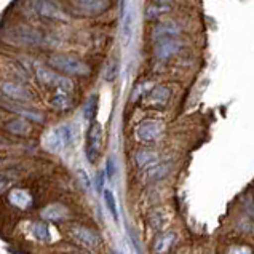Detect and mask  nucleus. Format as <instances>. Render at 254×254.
<instances>
[{
    "label": "nucleus",
    "mask_w": 254,
    "mask_h": 254,
    "mask_svg": "<svg viewBox=\"0 0 254 254\" xmlns=\"http://www.w3.org/2000/svg\"><path fill=\"white\" fill-rule=\"evenodd\" d=\"M72 141V129L69 125H60L50 131L45 139V146L52 152H61Z\"/></svg>",
    "instance_id": "obj_8"
},
{
    "label": "nucleus",
    "mask_w": 254,
    "mask_h": 254,
    "mask_svg": "<svg viewBox=\"0 0 254 254\" xmlns=\"http://www.w3.org/2000/svg\"><path fill=\"white\" fill-rule=\"evenodd\" d=\"M35 77H37L39 83L43 86H58L61 74L52 67H37V70H35Z\"/></svg>",
    "instance_id": "obj_17"
},
{
    "label": "nucleus",
    "mask_w": 254,
    "mask_h": 254,
    "mask_svg": "<svg viewBox=\"0 0 254 254\" xmlns=\"http://www.w3.org/2000/svg\"><path fill=\"white\" fill-rule=\"evenodd\" d=\"M174 243H176V232L174 230H162L155 235L150 250L154 254H166L173 248Z\"/></svg>",
    "instance_id": "obj_13"
},
{
    "label": "nucleus",
    "mask_w": 254,
    "mask_h": 254,
    "mask_svg": "<svg viewBox=\"0 0 254 254\" xmlns=\"http://www.w3.org/2000/svg\"><path fill=\"white\" fill-rule=\"evenodd\" d=\"M103 187H104V173H98V176H96V189L101 192V190H103Z\"/></svg>",
    "instance_id": "obj_30"
},
{
    "label": "nucleus",
    "mask_w": 254,
    "mask_h": 254,
    "mask_svg": "<svg viewBox=\"0 0 254 254\" xmlns=\"http://www.w3.org/2000/svg\"><path fill=\"white\" fill-rule=\"evenodd\" d=\"M75 8L88 16H98L109 8V0H70Z\"/></svg>",
    "instance_id": "obj_12"
},
{
    "label": "nucleus",
    "mask_w": 254,
    "mask_h": 254,
    "mask_svg": "<svg viewBox=\"0 0 254 254\" xmlns=\"http://www.w3.org/2000/svg\"><path fill=\"white\" fill-rule=\"evenodd\" d=\"M35 11H37L42 18L53 19V21H67V14L63 11V8L53 0H35Z\"/></svg>",
    "instance_id": "obj_10"
},
{
    "label": "nucleus",
    "mask_w": 254,
    "mask_h": 254,
    "mask_svg": "<svg viewBox=\"0 0 254 254\" xmlns=\"http://www.w3.org/2000/svg\"><path fill=\"white\" fill-rule=\"evenodd\" d=\"M165 134V123L157 119H146L139 122L134 128L136 139L142 144H155Z\"/></svg>",
    "instance_id": "obj_3"
},
{
    "label": "nucleus",
    "mask_w": 254,
    "mask_h": 254,
    "mask_svg": "<svg viewBox=\"0 0 254 254\" xmlns=\"http://www.w3.org/2000/svg\"><path fill=\"white\" fill-rule=\"evenodd\" d=\"M40 216L43 219L52 221V222H63L67 219L69 211L66 206L61 205V203H53V205H48L47 208H43Z\"/></svg>",
    "instance_id": "obj_16"
},
{
    "label": "nucleus",
    "mask_w": 254,
    "mask_h": 254,
    "mask_svg": "<svg viewBox=\"0 0 254 254\" xmlns=\"http://www.w3.org/2000/svg\"><path fill=\"white\" fill-rule=\"evenodd\" d=\"M170 170H171L170 163H160V162H158L157 165L150 166V168L144 170V171H146V179L152 183V181H158V179L165 178L166 174L170 173Z\"/></svg>",
    "instance_id": "obj_21"
},
{
    "label": "nucleus",
    "mask_w": 254,
    "mask_h": 254,
    "mask_svg": "<svg viewBox=\"0 0 254 254\" xmlns=\"http://www.w3.org/2000/svg\"><path fill=\"white\" fill-rule=\"evenodd\" d=\"M133 162L136 168L147 170L158 163V152L154 149H137L133 154Z\"/></svg>",
    "instance_id": "obj_14"
},
{
    "label": "nucleus",
    "mask_w": 254,
    "mask_h": 254,
    "mask_svg": "<svg viewBox=\"0 0 254 254\" xmlns=\"http://www.w3.org/2000/svg\"><path fill=\"white\" fill-rule=\"evenodd\" d=\"M186 43L184 40L178 37V39H162L154 42V47H152V56L154 60L158 63H168L173 60L174 56L181 55V52L184 50Z\"/></svg>",
    "instance_id": "obj_4"
},
{
    "label": "nucleus",
    "mask_w": 254,
    "mask_h": 254,
    "mask_svg": "<svg viewBox=\"0 0 254 254\" xmlns=\"http://www.w3.org/2000/svg\"><path fill=\"white\" fill-rule=\"evenodd\" d=\"M32 237L37 238L39 242H48L50 240V229L45 222H32Z\"/></svg>",
    "instance_id": "obj_24"
},
{
    "label": "nucleus",
    "mask_w": 254,
    "mask_h": 254,
    "mask_svg": "<svg viewBox=\"0 0 254 254\" xmlns=\"http://www.w3.org/2000/svg\"><path fill=\"white\" fill-rule=\"evenodd\" d=\"M101 147H103V127H101L99 122L94 120L91 122L88 133H86V146H85V154L90 163L98 162Z\"/></svg>",
    "instance_id": "obj_5"
},
{
    "label": "nucleus",
    "mask_w": 254,
    "mask_h": 254,
    "mask_svg": "<svg viewBox=\"0 0 254 254\" xmlns=\"http://www.w3.org/2000/svg\"><path fill=\"white\" fill-rule=\"evenodd\" d=\"M119 72H120V61L115 58L111 63H109V66L106 67V72H104V78L107 82H114L115 78L119 77Z\"/></svg>",
    "instance_id": "obj_26"
},
{
    "label": "nucleus",
    "mask_w": 254,
    "mask_h": 254,
    "mask_svg": "<svg viewBox=\"0 0 254 254\" xmlns=\"http://www.w3.org/2000/svg\"><path fill=\"white\" fill-rule=\"evenodd\" d=\"M48 64L52 69H55L56 72H60V74H64V75L85 77L90 74L88 64L74 55H66V53L52 55L48 58Z\"/></svg>",
    "instance_id": "obj_1"
},
{
    "label": "nucleus",
    "mask_w": 254,
    "mask_h": 254,
    "mask_svg": "<svg viewBox=\"0 0 254 254\" xmlns=\"http://www.w3.org/2000/svg\"><path fill=\"white\" fill-rule=\"evenodd\" d=\"M123 34L127 35V39L129 37V34H131V14H127L125 26H123Z\"/></svg>",
    "instance_id": "obj_28"
},
{
    "label": "nucleus",
    "mask_w": 254,
    "mask_h": 254,
    "mask_svg": "<svg viewBox=\"0 0 254 254\" xmlns=\"http://www.w3.org/2000/svg\"><path fill=\"white\" fill-rule=\"evenodd\" d=\"M171 11H173V5H162V3L150 2V3H147L146 8H144V16H146V19H149V21H157Z\"/></svg>",
    "instance_id": "obj_19"
},
{
    "label": "nucleus",
    "mask_w": 254,
    "mask_h": 254,
    "mask_svg": "<svg viewBox=\"0 0 254 254\" xmlns=\"http://www.w3.org/2000/svg\"><path fill=\"white\" fill-rule=\"evenodd\" d=\"M96 111H98V96L94 94V96L88 98V101H86V104L83 107L85 119L88 120V122H94V117H96Z\"/></svg>",
    "instance_id": "obj_25"
},
{
    "label": "nucleus",
    "mask_w": 254,
    "mask_h": 254,
    "mask_svg": "<svg viewBox=\"0 0 254 254\" xmlns=\"http://www.w3.org/2000/svg\"><path fill=\"white\" fill-rule=\"evenodd\" d=\"M150 2L154 3H162V5H173L174 0H150Z\"/></svg>",
    "instance_id": "obj_32"
},
{
    "label": "nucleus",
    "mask_w": 254,
    "mask_h": 254,
    "mask_svg": "<svg viewBox=\"0 0 254 254\" xmlns=\"http://www.w3.org/2000/svg\"><path fill=\"white\" fill-rule=\"evenodd\" d=\"M6 187H8V183H6V181H3V179H0V193L5 192Z\"/></svg>",
    "instance_id": "obj_33"
},
{
    "label": "nucleus",
    "mask_w": 254,
    "mask_h": 254,
    "mask_svg": "<svg viewBox=\"0 0 254 254\" xmlns=\"http://www.w3.org/2000/svg\"><path fill=\"white\" fill-rule=\"evenodd\" d=\"M72 106V101L69 93L58 90V93L52 98V107L56 109V111H67V109Z\"/></svg>",
    "instance_id": "obj_22"
},
{
    "label": "nucleus",
    "mask_w": 254,
    "mask_h": 254,
    "mask_svg": "<svg viewBox=\"0 0 254 254\" xmlns=\"http://www.w3.org/2000/svg\"><path fill=\"white\" fill-rule=\"evenodd\" d=\"M0 157H2V154H0Z\"/></svg>",
    "instance_id": "obj_34"
},
{
    "label": "nucleus",
    "mask_w": 254,
    "mask_h": 254,
    "mask_svg": "<svg viewBox=\"0 0 254 254\" xmlns=\"http://www.w3.org/2000/svg\"><path fill=\"white\" fill-rule=\"evenodd\" d=\"M104 201H106V206L109 208L112 217L115 221H119V214H117V205H115V197L111 190H104Z\"/></svg>",
    "instance_id": "obj_27"
},
{
    "label": "nucleus",
    "mask_w": 254,
    "mask_h": 254,
    "mask_svg": "<svg viewBox=\"0 0 254 254\" xmlns=\"http://www.w3.org/2000/svg\"><path fill=\"white\" fill-rule=\"evenodd\" d=\"M66 232L72 242H75L78 246H82V248H86L90 251H96L101 248V245H103V240H101V235L98 232L91 227L82 226V224H70L66 229Z\"/></svg>",
    "instance_id": "obj_2"
},
{
    "label": "nucleus",
    "mask_w": 254,
    "mask_h": 254,
    "mask_svg": "<svg viewBox=\"0 0 254 254\" xmlns=\"http://www.w3.org/2000/svg\"><path fill=\"white\" fill-rule=\"evenodd\" d=\"M171 96H173L171 86L160 83V85L152 86V88L146 93V96H144V104H146L149 109L163 111V109L168 107Z\"/></svg>",
    "instance_id": "obj_6"
},
{
    "label": "nucleus",
    "mask_w": 254,
    "mask_h": 254,
    "mask_svg": "<svg viewBox=\"0 0 254 254\" xmlns=\"http://www.w3.org/2000/svg\"><path fill=\"white\" fill-rule=\"evenodd\" d=\"M147 222L154 230L162 232L163 224H165V214L162 209H152V211L147 214Z\"/></svg>",
    "instance_id": "obj_23"
},
{
    "label": "nucleus",
    "mask_w": 254,
    "mask_h": 254,
    "mask_svg": "<svg viewBox=\"0 0 254 254\" xmlns=\"http://www.w3.org/2000/svg\"><path fill=\"white\" fill-rule=\"evenodd\" d=\"M5 129L11 134L16 136H27L31 134V125H29V120L23 119V117H14L11 120H8L5 123Z\"/></svg>",
    "instance_id": "obj_18"
},
{
    "label": "nucleus",
    "mask_w": 254,
    "mask_h": 254,
    "mask_svg": "<svg viewBox=\"0 0 254 254\" xmlns=\"http://www.w3.org/2000/svg\"><path fill=\"white\" fill-rule=\"evenodd\" d=\"M78 178H82V181H83V184H85V187H88L90 186V179H88V176H86V173H85V170H78Z\"/></svg>",
    "instance_id": "obj_31"
},
{
    "label": "nucleus",
    "mask_w": 254,
    "mask_h": 254,
    "mask_svg": "<svg viewBox=\"0 0 254 254\" xmlns=\"http://www.w3.org/2000/svg\"><path fill=\"white\" fill-rule=\"evenodd\" d=\"M13 112L19 114L21 117L29 120V122H35V123H42L43 120H45V115H43L42 112L35 111V109H31V107H24V106H14V107H10Z\"/></svg>",
    "instance_id": "obj_20"
},
{
    "label": "nucleus",
    "mask_w": 254,
    "mask_h": 254,
    "mask_svg": "<svg viewBox=\"0 0 254 254\" xmlns=\"http://www.w3.org/2000/svg\"><path fill=\"white\" fill-rule=\"evenodd\" d=\"M0 91L3 93V96H6L11 101H16V103H27V101L32 99V93L29 88L19 82H11L6 80L0 83Z\"/></svg>",
    "instance_id": "obj_9"
},
{
    "label": "nucleus",
    "mask_w": 254,
    "mask_h": 254,
    "mask_svg": "<svg viewBox=\"0 0 254 254\" xmlns=\"http://www.w3.org/2000/svg\"><path fill=\"white\" fill-rule=\"evenodd\" d=\"M8 200L13 206H16L18 209H21V211H26V209L31 208L34 203L31 192L26 190V189H13V190H10V193H8Z\"/></svg>",
    "instance_id": "obj_15"
},
{
    "label": "nucleus",
    "mask_w": 254,
    "mask_h": 254,
    "mask_svg": "<svg viewBox=\"0 0 254 254\" xmlns=\"http://www.w3.org/2000/svg\"><path fill=\"white\" fill-rule=\"evenodd\" d=\"M184 34V27L174 19H160L150 29V40L157 42L162 39H178Z\"/></svg>",
    "instance_id": "obj_7"
},
{
    "label": "nucleus",
    "mask_w": 254,
    "mask_h": 254,
    "mask_svg": "<svg viewBox=\"0 0 254 254\" xmlns=\"http://www.w3.org/2000/svg\"><path fill=\"white\" fill-rule=\"evenodd\" d=\"M14 37H16L19 43H24V45H40L45 40L43 32L32 26H18L14 29Z\"/></svg>",
    "instance_id": "obj_11"
},
{
    "label": "nucleus",
    "mask_w": 254,
    "mask_h": 254,
    "mask_svg": "<svg viewBox=\"0 0 254 254\" xmlns=\"http://www.w3.org/2000/svg\"><path fill=\"white\" fill-rule=\"evenodd\" d=\"M114 173H115V165H114V160H112V158H109V160H107V168H106L107 178H109V179H112V178H114Z\"/></svg>",
    "instance_id": "obj_29"
}]
</instances>
